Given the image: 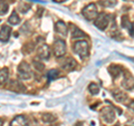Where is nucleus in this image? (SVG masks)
Wrapping results in <instances>:
<instances>
[{
  "label": "nucleus",
  "mask_w": 134,
  "mask_h": 126,
  "mask_svg": "<svg viewBox=\"0 0 134 126\" xmlns=\"http://www.w3.org/2000/svg\"><path fill=\"white\" fill-rule=\"evenodd\" d=\"M48 81L49 82H52V81H55L56 78L59 77V71L56 70V69H52V70H49L48 71Z\"/></svg>",
  "instance_id": "a211bd4d"
},
{
  "label": "nucleus",
  "mask_w": 134,
  "mask_h": 126,
  "mask_svg": "<svg viewBox=\"0 0 134 126\" xmlns=\"http://www.w3.org/2000/svg\"><path fill=\"white\" fill-rule=\"evenodd\" d=\"M94 25L100 30H104L108 25V16L106 14H99L94 19Z\"/></svg>",
  "instance_id": "7ed1b4c3"
},
{
  "label": "nucleus",
  "mask_w": 134,
  "mask_h": 126,
  "mask_svg": "<svg viewBox=\"0 0 134 126\" xmlns=\"http://www.w3.org/2000/svg\"><path fill=\"white\" fill-rule=\"evenodd\" d=\"M8 76H9L8 68H3L0 70V85H3L8 81Z\"/></svg>",
  "instance_id": "2eb2a0df"
},
{
  "label": "nucleus",
  "mask_w": 134,
  "mask_h": 126,
  "mask_svg": "<svg viewBox=\"0 0 134 126\" xmlns=\"http://www.w3.org/2000/svg\"><path fill=\"white\" fill-rule=\"evenodd\" d=\"M55 30H56V32H58L62 36H66L67 35V26H66V24L64 21H62V20L57 21L56 26H55Z\"/></svg>",
  "instance_id": "9d476101"
},
{
  "label": "nucleus",
  "mask_w": 134,
  "mask_h": 126,
  "mask_svg": "<svg viewBox=\"0 0 134 126\" xmlns=\"http://www.w3.org/2000/svg\"><path fill=\"white\" fill-rule=\"evenodd\" d=\"M10 33H11V28L9 26H2V28L0 29V40L6 43L10 38Z\"/></svg>",
  "instance_id": "1a4fd4ad"
},
{
  "label": "nucleus",
  "mask_w": 134,
  "mask_h": 126,
  "mask_svg": "<svg viewBox=\"0 0 134 126\" xmlns=\"http://www.w3.org/2000/svg\"><path fill=\"white\" fill-rule=\"evenodd\" d=\"M11 85H15V87L12 86V90L15 91H25V86L23 84H20L19 82H14L11 83Z\"/></svg>",
  "instance_id": "412c9836"
},
{
  "label": "nucleus",
  "mask_w": 134,
  "mask_h": 126,
  "mask_svg": "<svg viewBox=\"0 0 134 126\" xmlns=\"http://www.w3.org/2000/svg\"><path fill=\"white\" fill-rule=\"evenodd\" d=\"M72 37H73V38H75V39L84 38V37H86V33L84 31H82L78 27H73L72 28Z\"/></svg>",
  "instance_id": "4468645a"
},
{
  "label": "nucleus",
  "mask_w": 134,
  "mask_h": 126,
  "mask_svg": "<svg viewBox=\"0 0 134 126\" xmlns=\"http://www.w3.org/2000/svg\"><path fill=\"white\" fill-rule=\"evenodd\" d=\"M77 126H82V125H79V124H78V125H77Z\"/></svg>",
  "instance_id": "bb28decb"
},
{
  "label": "nucleus",
  "mask_w": 134,
  "mask_h": 126,
  "mask_svg": "<svg viewBox=\"0 0 134 126\" xmlns=\"http://www.w3.org/2000/svg\"><path fill=\"white\" fill-rule=\"evenodd\" d=\"M110 73H111V75L114 78H116L119 75L121 74V67H119V66H115V65H113V66H111L110 67Z\"/></svg>",
  "instance_id": "6ab92c4d"
},
{
  "label": "nucleus",
  "mask_w": 134,
  "mask_h": 126,
  "mask_svg": "<svg viewBox=\"0 0 134 126\" xmlns=\"http://www.w3.org/2000/svg\"><path fill=\"white\" fill-rule=\"evenodd\" d=\"M8 11V3L5 0H0V15H6Z\"/></svg>",
  "instance_id": "4be33fe9"
},
{
  "label": "nucleus",
  "mask_w": 134,
  "mask_h": 126,
  "mask_svg": "<svg viewBox=\"0 0 134 126\" xmlns=\"http://www.w3.org/2000/svg\"><path fill=\"white\" fill-rule=\"evenodd\" d=\"M38 57L40 59H48L50 57V49L48 47V45L43 44L38 48Z\"/></svg>",
  "instance_id": "6e6552de"
},
{
  "label": "nucleus",
  "mask_w": 134,
  "mask_h": 126,
  "mask_svg": "<svg viewBox=\"0 0 134 126\" xmlns=\"http://www.w3.org/2000/svg\"><path fill=\"white\" fill-rule=\"evenodd\" d=\"M104 5L107 6V7L115 6L116 5V0H105V1H104Z\"/></svg>",
  "instance_id": "b1692460"
},
{
  "label": "nucleus",
  "mask_w": 134,
  "mask_h": 126,
  "mask_svg": "<svg viewBox=\"0 0 134 126\" xmlns=\"http://www.w3.org/2000/svg\"><path fill=\"white\" fill-rule=\"evenodd\" d=\"M11 126H27V119L23 115L16 116L11 122Z\"/></svg>",
  "instance_id": "9b49d317"
},
{
  "label": "nucleus",
  "mask_w": 134,
  "mask_h": 126,
  "mask_svg": "<svg viewBox=\"0 0 134 126\" xmlns=\"http://www.w3.org/2000/svg\"><path fill=\"white\" fill-rule=\"evenodd\" d=\"M2 124H3V121H2V119H0V126H2Z\"/></svg>",
  "instance_id": "a878e982"
},
{
  "label": "nucleus",
  "mask_w": 134,
  "mask_h": 126,
  "mask_svg": "<svg viewBox=\"0 0 134 126\" xmlns=\"http://www.w3.org/2000/svg\"><path fill=\"white\" fill-rule=\"evenodd\" d=\"M102 118L106 123H112L115 119V113L113 107H104L102 110Z\"/></svg>",
  "instance_id": "423d86ee"
},
{
  "label": "nucleus",
  "mask_w": 134,
  "mask_h": 126,
  "mask_svg": "<svg viewBox=\"0 0 134 126\" xmlns=\"http://www.w3.org/2000/svg\"><path fill=\"white\" fill-rule=\"evenodd\" d=\"M41 119H43V122H45V123H53V122L56 121V116H54L53 114H48V113H46V114H43Z\"/></svg>",
  "instance_id": "f3484780"
},
{
  "label": "nucleus",
  "mask_w": 134,
  "mask_h": 126,
  "mask_svg": "<svg viewBox=\"0 0 134 126\" xmlns=\"http://www.w3.org/2000/svg\"><path fill=\"white\" fill-rule=\"evenodd\" d=\"M55 2H64V1H66V0H54Z\"/></svg>",
  "instance_id": "393cba45"
},
{
  "label": "nucleus",
  "mask_w": 134,
  "mask_h": 126,
  "mask_svg": "<svg viewBox=\"0 0 134 126\" xmlns=\"http://www.w3.org/2000/svg\"><path fill=\"white\" fill-rule=\"evenodd\" d=\"M8 21H9L11 25H18L20 22V18H19V16L17 15V12L14 11L12 14L10 15V17L8 18Z\"/></svg>",
  "instance_id": "dca6fc26"
},
{
  "label": "nucleus",
  "mask_w": 134,
  "mask_h": 126,
  "mask_svg": "<svg viewBox=\"0 0 134 126\" xmlns=\"http://www.w3.org/2000/svg\"><path fill=\"white\" fill-rule=\"evenodd\" d=\"M53 49H54V54L57 56V57H62L65 55L66 53V44L64 40L62 39H58L54 43V46H53Z\"/></svg>",
  "instance_id": "39448f33"
},
{
  "label": "nucleus",
  "mask_w": 134,
  "mask_h": 126,
  "mask_svg": "<svg viewBox=\"0 0 134 126\" xmlns=\"http://www.w3.org/2000/svg\"><path fill=\"white\" fill-rule=\"evenodd\" d=\"M32 65L35 66V67H36V69H37V70H39V71H40V70H43V69L45 68V66L41 64V62L37 61V60H34V61H32Z\"/></svg>",
  "instance_id": "5701e85b"
},
{
  "label": "nucleus",
  "mask_w": 134,
  "mask_h": 126,
  "mask_svg": "<svg viewBox=\"0 0 134 126\" xmlns=\"http://www.w3.org/2000/svg\"><path fill=\"white\" fill-rule=\"evenodd\" d=\"M83 15L87 20H94L97 16V8L94 3H90L83 9Z\"/></svg>",
  "instance_id": "f03ea898"
},
{
  "label": "nucleus",
  "mask_w": 134,
  "mask_h": 126,
  "mask_svg": "<svg viewBox=\"0 0 134 126\" xmlns=\"http://www.w3.org/2000/svg\"><path fill=\"white\" fill-rule=\"evenodd\" d=\"M73 49H74V51L82 58V59H85V58L88 56V54H90V45L85 40L76 41V43L74 44Z\"/></svg>",
  "instance_id": "f257e3e1"
},
{
  "label": "nucleus",
  "mask_w": 134,
  "mask_h": 126,
  "mask_svg": "<svg viewBox=\"0 0 134 126\" xmlns=\"http://www.w3.org/2000/svg\"><path fill=\"white\" fill-rule=\"evenodd\" d=\"M76 66H77L76 60H75L74 58L69 57V58H67L64 62H63L62 68L64 69L65 71H73L75 68H76Z\"/></svg>",
  "instance_id": "0eeeda50"
},
{
  "label": "nucleus",
  "mask_w": 134,
  "mask_h": 126,
  "mask_svg": "<svg viewBox=\"0 0 134 126\" xmlns=\"http://www.w3.org/2000/svg\"><path fill=\"white\" fill-rule=\"evenodd\" d=\"M18 75L21 79H29L31 77V73H30V66L27 62L23 61L21 64L18 66Z\"/></svg>",
  "instance_id": "20e7f679"
},
{
  "label": "nucleus",
  "mask_w": 134,
  "mask_h": 126,
  "mask_svg": "<svg viewBox=\"0 0 134 126\" xmlns=\"http://www.w3.org/2000/svg\"><path fill=\"white\" fill-rule=\"evenodd\" d=\"M88 90H90V93L92 95H97L99 93V87L97 84H94V83H92L91 85L88 86Z\"/></svg>",
  "instance_id": "aec40b11"
},
{
  "label": "nucleus",
  "mask_w": 134,
  "mask_h": 126,
  "mask_svg": "<svg viewBox=\"0 0 134 126\" xmlns=\"http://www.w3.org/2000/svg\"><path fill=\"white\" fill-rule=\"evenodd\" d=\"M122 85L124 88H126V89H130V90L133 89V78H132L131 75H129V74L125 75Z\"/></svg>",
  "instance_id": "ddd939ff"
},
{
  "label": "nucleus",
  "mask_w": 134,
  "mask_h": 126,
  "mask_svg": "<svg viewBox=\"0 0 134 126\" xmlns=\"http://www.w3.org/2000/svg\"><path fill=\"white\" fill-rule=\"evenodd\" d=\"M113 96H114V98L117 102H121V103H125L127 100L126 94H124L123 91H121V90H114L113 91Z\"/></svg>",
  "instance_id": "f8f14e48"
}]
</instances>
